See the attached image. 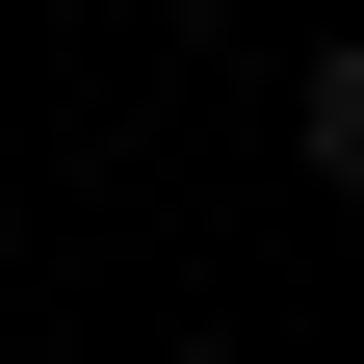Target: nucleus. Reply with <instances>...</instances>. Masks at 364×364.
<instances>
[{
	"label": "nucleus",
	"instance_id": "nucleus-1",
	"mask_svg": "<svg viewBox=\"0 0 364 364\" xmlns=\"http://www.w3.org/2000/svg\"><path fill=\"white\" fill-rule=\"evenodd\" d=\"M312 156H338V182H364V53H338V78H312Z\"/></svg>",
	"mask_w": 364,
	"mask_h": 364
},
{
	"label": "nucleus",
	"instance_id": "nucleus-2",
	"mask_svg": "<svg viewBox=\"0 0 364 364\" xmlns=\"http://www.w3.org/2000/svg\"><path fill=\"white\" fill-rule=\"evenodd\" d=\"M156 364H235V338H156Z\"/></svg>",
	"mask_w": 364,
	"mask_h": 364
}]
</instances>
